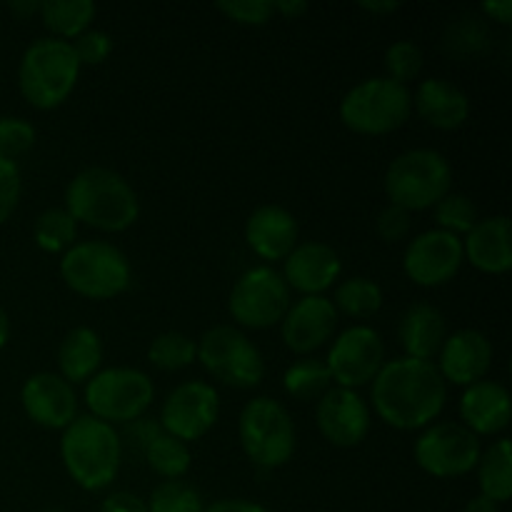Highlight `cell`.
<instances>
[{
    "mask_svg": "<svg viewBox=\"0 0 512 512\" xmlns=\"http://www.w3.org/2000/svg\"><path fill=\"white\" fill-rule=\"evenodd\" d=\"M373 413L385 425L403 433L423 430L440 418L448 403V383L435 363L400 358L385 360L380 373L370 383Z\"/></svg>",
    "mask_w": 512,
    "mask_h": 512,
    "instance_id": "obj_1",
    "label": "cell"
},
{
    "mask_svg": "<svg viewBox=\"0 0 512 512\" xmlns=\"http://www.w3.org/2000/svg\"><path fill=\"white\" fill-rule=\"evenodd\" d=\"M63 208L75 223L98 233H125L140 218V200L133 185L118 170L103 165L73 175L65 188Z\"/></svg>",
    "mask_w": 512,
    "mask_h": 512,
    "instance_id": "obj_2",
    "label": "cell"
},
{
    "mask_svg": "<svg viewBox=\"0 0 512 512\" xmlns=\"http://www.w3.org/2000/svg\"><path fill=\"white\" fill-rule=\"evenodd\" d=\"M60 460L78 488L100 493L118 478L123 440L113 425L93 415H78L60 435Z\"/></svg>",
    "mask_w": 512,
    "mask_h": 512,
    "instance_id": "obj_3",
    "label": "cell"
},
{
    "mask_svg": "<svg viewBox=\"0 0 512 512\" xmlns=\"http://www.w3.org/2000/svg\"><path fill=\"white\" fill-rule=\"evenodd\" d=\"M78 55L68 40L38 38L25 48L18 63L20 95L35 110H55L73 95L80 78Z\"/></svg>",
    "mask_w": 512,
    "mask_h": 512,
    "instance_id": "obj_4",
    "label": "cell"
},
{
    "mask_svg": "<svg viewBox=\"0 0 512 512\" xmlns=\"http://www.w3.org/2000/svg\"><path fill=\"white\" fill-rule=\"evenodd\" d=\"M60 278L85 300H113L133 283L130 260L108 240H78L60 255Z\"/></svg>",
    "mask_w": 512,
    "mask_h": 512,
    "instance_id": "obj_5",
    "label": "cell"
},
{
    "mask_svg": "<svg viewBox=\"0 0 512 512\" xmlns=\"http://www.w3.org/2000/svg\"><path fill=\"white\" fill-rule=\"evenodd\" d=\"M388 203L408 213L433 210L448 193H453V165L440 150L413 148L390 160L383 178Z\"/></svg>",
    "mask_w": 512,
    "mask_h": 512,
    "instance_id": "obj_6",
    "label": "cell"
},
{
    "mask_svg": "<svg viewBox=\"0 0 512 512\" xmlns=\"http://www.w3.org/2000/svg\"><path fill=\"white\" fill-rule=\"evenodd\" d=\"M338 115L340 123L355 135H390L413 115V90L385 75L360 80L340 98Z\"/></svg>",
    "mask_w": 512,
    "mask_h": 512,
    "instance_id": "obj_7",
    "label": "cell"
},
{
    "mask_svg": "<svg viewBox=\"0 0 512 512\" xmlns=\"http://www.w3.org/2000/svg\"><path fill=\"white\" fill-rule=\"evenodd\" d=\"M238 438L245 458L265 470L288 465L298 448V433L288 408L268 395L243 405L238 415Z\"/></svg>",
    "mask_w": 512,
    "mask_h": 512,
    "instance_id": "obj_8",
    "label": "cell"
},
{
    "mask_svg": "<svg viewBox=\"0 0 512 512\" xmlns=\"http://www.w3.org/2000/svg\"><path fill=\"white\" fill-rule=\"evenodd\" d=\"M85 408L108 425H128L143 418L155 400V385L148 373L128 365L98 370L85 383Z\"/></svg>",
    "mask_w": 512,
    "mask_h": 512,
    "instance_id": "obj_9",
    "label": "cell"
},
{
    "mask_svg": "<svg viewBox=\"0 0 512 512\" xmlns=\"http://www.w3.org/2000/svg\"><path fill=\"white\" fill-rule=\"evenodd\" d=\"M195 343H198V363L218 383L235 390H253L263 383V353L235 325H213Z\"/></svg>",
    "mask_w": 512,
    "mask_h": 512,
    "instance_id": "obj_10",
    "label": "cell"
},
{
    "mask_svg": "<svg viewBox=\"0 0 512 512\" xmlns=\"http://www.w3.org/2000/svg\"><path fill=\"white\" fill-rule=\"evenodd\" d=\"M293 303L280 270L273 265H253L238 275L228 295V313L235 325L248 330H268L280 325Z\"/></svg>",
    "mask_w": 512,
    "mask_h": 512,
    "instance_id": "obj_11",
    "label": "cell"
},
{
    "mask_svg": "<svg viewBox=\"0 0 512 512\" xmlns=\"http://www.w3.org/2000/svg\"><path fill=\"white\" fill-rule=\"evenodd\" d=\"M480 453H483L480 438L460 423L428 425L420 430L413 443L415 465L438 480H453L473 473Z\"/></svg>",
    "mask_w": 512,
    "mask_h": 512,
    "instance_id": "obj_12",
    "label": "cell"
},
{
    "mask_svg": "<svg viewBox=\"0 0 512 512\" xmlns=\"http://www.w3.org/2000/svg\"><path fill=\"white\" fill-rule=\"evenodd\" d=\"M325 365L338 388H365L385 365L383 335L373 325H350L333 338Z\"/></svg>",
    "mask_w": 512,
    "mask_h": 512,
    "instance_id": "obj_13",
    "label": "cell"
},
{
    "mask_svg": "<svg viewBox=\"0 0 512 512\" xmlns=\"http://www.w3.org/2000/svg\"><path fill=\"white\" fill-rule=\"evenodd\" d=\"M220 418V395L205 380L175 385L160 408V430L183 443L203 440Z\"/></svg>",
    "mask_w": 512,
    "mask_h": 512,
    "instance_id": "obj_14",
    "label": "cell"
},
{
    "mask_svg": "<svg viewBox=\"0 0 512 512\" xmlns=\"http://www.w3.org/2000/svg\"><path fill=\"white\" fill-rule=\"evenodd\" d=\"M463 238L430 228L418 233L403 253V273L420 288H443L463 268Z\"/></svg>",
    "mask_w": 512,
    "mask_h": 512,
    "instance_id": "obj_15",
    "label": "cell"
},
{
    "mask_svg": "<svg viewBox=\"0 0 512 512\" xmlns=\"http://www.w3.org/2000/svg\"><path fill=\"white\" fill-rule=\"evenodd\" d=\"M373 410L370 403L348 388H333L315 403V425L333 448H358L370 433Z\"/></svg>",
    "mask_w": 512,
    "mask_h": 512,
    "instance_id": "obj_16",
    "label": "cell"
},
{
    "mask_svg": "<svg viewBox=\"0 0 512 512\" xmlns=\"http://www.w3.org/2000/svg\"><path fill=\"white\" fill-rule=\"evenodd\" d=\"M338 320L340 315L328 295H305L293 300L285 318L280 320V338L290 353L308 358L333 340Z\"/></svg>",
    "mask_w": 512,
    "mask_h": 512,
    "instance_id": "obj_17",
    "label": "cell"
},
{
    "mask_svg": "<svg viewBox=\"0 0 512 512\" xmlns=\"http://www.w3.org/2000/svg\"><path fill=\"white\" fill-rule=\"evenodd\" d=\"M20 405H23L28 420H33L38 428L45 430L63 433L78 418L75 388L50 370H40L25 380L23 388H20Z\"/></svg>",
    "mask_w": 512,
    "mask_h": 512,
    "instance_id": "obj_18",
    "label": "cell"
},
{
    "mask_svg": "<svg viewBox=\"0 0 512 512\" xmlns=\"http://www.w3.org/2000/svg\"><path fill=\"white\" fill-rule=\"evenodd\" d=\"M280 275L290 293H300V298L325 295L340 283L343 260L333 245L323 243V240H305V243L295 245L293 253L283 260Z\"/></svg>",
    "mask_w": 512,
    "mask_h": 512,
    "instance_id": "obj_19",
    "label": "cell"
},
{
    "mask_svg": "<svg viewBox=\"0 0 512 512\" xmlns=\"http://www.w3.org/2000/svg\"><path fill=\"white\" fill-rule=\"evenodd\" d=\"M493 360L495 350L488 335L475 328H463L448 333L435 368L448 385L468 388V385L488 378V373L493 370Z\"/></svg>",
    "mask_w": 512,
    "mask_h": 512,
    "instance_id": "obj_20",
    "label": "cell"
},
{
    "mask_svg": "<svg viewBox=\"0 0 512 512\" xmlns=\"http://www.w3.org/2000/svg\"><path fill=\"white\" fill-rule=\"evenodd\" d=\"M245 243L263 260V265L283 263L300 243L295 215L283 205H260L245 220Z\"/></svg>",
    "mask_w": 512,
    "mask_h": 512,
    "instance_id": "obj_21",
    "label": "cell"
},
{
    "mask_svg": "<svg viewBox=\"0 0 512 512\" xmlns=\"http://www.w3.org/2000/svg\"><path fill=\"white\" fill-rule=\"evenodd\" d=\"M458 413L465 428L478 438H493L510 425L512 400L508 388L495 380H480L468 385L460 395Z\"/></svg>",
    "mask_w": 512,
    "mask_h": 512,
    "instance_id": "obj_22",
    "label": "cell"
},
{
    "mask_svg": "<svg viewBox=\"0 0 512 512\" xmlns=\"http://www.w3.org/2000/svg\"><path fill=\"white\" fill-rule=\"evenodd\" d=\"M512 228L508 215H488L463 238V258L485 275H505L512 268Z\"/></svg>",
    "mask_w": 512,
    "mask_h": 512,
    "instance_id": "obj_23",
    "label": "cell"
},
{
    "mask_svg": "<svg viewBox=\"0 0 512 512\" xmlns=\"http://www.w3.org/2000/svg\"><path fill=\"white\" fill-rule=\"evenodd\" d=\"M413 110L435 130H458L470 118V98L445 78L420 80L413 93Z\"/></svg>",
    "mask_w": 512,
    "mask_h": 512,
    "instance_id": "obj_24",
    "label": "cell"
},
{
    "mask_svg": "<svg viewBox=\"0 0 512 512\" xmlns=\"http://www.w3.org/2000/svg\"><path fill=\"white\" fill-rule=\"evenodd\" d=\"M448 338V320L433 303H413L398 323V340L405 358L433 363Z\"/></svg>",
    "mask_w": 512,
    "mask_h": 512,
    "instance_id": "obj_25",
    "label": "cell"
},
{
    "mask_svg": "<svg viewBox=\"0 0 512 512\" xmlns=\"http://www.w3.org/2000/svg\"><path fill=\"white\" fill-rule=\"evenodd\" d=\"M103 365V338L88 325H75L58 345V375L70 385H85Z\"/></svg>",
    "mask_w": 512,
    "mask_h": 512,
    "instance_id": "obj_26",
    "label": "cell"
},
{
    "mask_svg": "<svg viewBox=\"0 0 512 512\" xmlns=\"http://www.w3.org/2000/svg\"><path fill=\"white\" fill-rule=\"evenodd\" d=\"M478 485L480 495H485L493 503L505 505L512 498V448L510 440H495L490 448L480 453L478 465Z\"/></svg>",
    "mask_w": 512,
    "mask_h": 512,
    "instance_id": "obj_27",
    "label": "cell"
},
{
    "mask_svg": "<svg viewBox=\"0 0 512 512\" xmlns=\"http://www.w3.org/2000/svg\"><path fill=\"white\" fill-rule=\"evenodd\" d=\"M98 8L90 0H45L40 3V20L48 28L50 38L73 43L78 35L93 28Z\"/></svg>",
    "mask_w": 512,
    "mask_h": 512,
    "instance_id": "obj_28",
    "label": "cell"
},
{
    "mask_svg": "<svg viewBox=\"0 0 512 512\" xmlns=\"http://www.w3.org/2000/svg\"><path fill=\"white\" fill-rule=\"evenodd\" d=\"M330 300H333L338 315L353 320H368L380 313L385 295L375 280L365 278V275H353V278H345L335 285Z\"/></svg>",
    "mask_w": 512,
    "mask_h": 512,
    "instance_id": "obj_29",
    "label": "cell"
},
{
    "mask_svg": "<svg viewBox=\"0 0 512 512\" xmlns=\"http://www.w3.org/2000/svg\"><path fill=\"white\" fill-rule=\"evenodd\" d=\"M333 388V378L318 358H300L283 373V390L298 403H318Z\"/></svg>",
    "mask_w": 512,
    "mask_h": 512,
    "instance_id": "obj_30",
    "label": "cell"
},
{
    "mask_svg": "<svg viewBox=\"0 0 512 512\" xmlns=\"http://www.w3.org/2000/svg\"><path fill=\"white\" fill-rule=\"evenodd\" d=\"M143 453L148 468L163 480H183L188 475L190 465H193L190 445L173 438V435L163 433V430L145 445Z\"/></svg>",
    "mask_w": 512,
    "mask_h": 512,
    "instance_id": "obj_31",
    "label": "cell"
},
{
    "mask_svg": "<svg viewBox=\"0 0 512 512\" xmlns=\"http://www.w3.org/2000/svg\"><path fill=\"white\" fill-rule=\"evenodd\" d=\"M33 240L43 253L63 255L78 243V223L65 208H48L35 218Z\"/></svg>",
    "mask_w": 512,
    "mask_h": 512,
    "instance_id": "obj_32",
    "label": "cell"
},
{
    "mask_svg": "<svg viewBox=\"0 0 512 512\" xmlns=\"http://www.w3.org/2000/svg\"><path fill=\"white\" fill-rule=\"evenodd\" d=\"M198 360V343L180 330H165L148 345V363L163 373H178Z\"/></svg>",
    "mask_w": 512,
    "mask_h": 512,
    "instance_id": "obj_33",
    "label": "cell"
},
{
    "mask_svg": "<svg viewBox=\"0 0 512 512\" xmlns=\"http://www.w3.org/2000/svg\"><path fill=\"white\" fill-rule=\"evenodd\" d=\"M148 512H203V495L195 485L185 480H163L150 490V498L145 500Z\"/></svg>",
    "mask_w": 512,
    "mask_h": 512,
    "instance_id": "obj_34",
    "label": "cell"
},
{
    "mask_svg": "<svg viewBox=\"0 0 512 512\" xmlns=\"http://www.w3.org/2000/svg\"><path fill=\"white\" fill-rule=\"evenodd\" d=\"M433 215L435 223H438V230H445V233L455 235V238H465L473 230V225L480 220L475 203L463 193L445 195L433 208Z\"/></svg>",
    "mask_w": 512,
    "mask_h": 512,
    "instance_id": "obj_35",
    "label": "cell"
},
{
    "mask_svg": "<svg viewBox=\"0 0 512 512\" xmlns=\"http://www.w3.org/2000/svg\"><path fill=\"white\" fill-rule=\"evenodd\" d=\"M423 63V50H420L418 43H413V40H395L385 50V78L395 80L400 85H408L418 80Z\"/></svg>",
    "mask_w": 512,
    "mask_h": 512,
    "instance_id": "obj_36",
    "label": "cell"
},
{
    "mask_svg": "<svg viewBox=\"0 0 512 512\" xmlns=\"http://www.w3.org/2000/svg\"><path fill=\"white\" fill-rule=\"evenodd\" d=\"M35 125L18 115H0V158L18 160L35 145Z\"/></svg>",
    "mask_w": 512,
    "mask_h": 512,
    "instance_id": "obj_37",
    "label": "cell"
},
{
    "mask_svg": "<svg viewBox=\"0 0 512 512\" xmlns=\"http://www.w3.org/2000/svg\"><path fill=\"white\" fill-rule=\"evenodd\" d=\"M215 10L233 23L248 25V28L268 25L275 15L270 0H220V3H215Z\"/></svg>",
    "mask_w": 512,
    "mask_h": 512,
    "instance_id": "obj_38",
    "label": "cell"
},
{
    "mask_svg": "<svg viewBox=\"0 0 512 512\" xmlns=\"http://www.w3.org/2000/svg\"><path fill=\"white\" fill-rule=\"evenodd\" d=\"M485 40H488V33H485L483 23H478L475 18L458 20L448 28V35H445V45H448L450 55H460V58H468V55H478L480 50L485 48Z\"/></svg>",
    "mask_w": 512,
    "mask_h": 512,
    "instance_id": "obj_39",
    "label": "cell"
},
{
    "mask_svg": "<svg viewBox=\"0 0 512 512\" xmlns=\"http://www.w3.org/2000/svg\"><path fill=\"white\" fill-rule=\"evenodd\" d=\"M20 195H23V175H20L18 163L0 158V225L13 218Z\"/></svg>",
    "mask_w": 512,
    "mask_h": 512,
    "instance_id": "obj_40",
    "label": "cell"
},
{
    "mask_svg": "<svg viewBox=\"0 0 512 512\" xmlns=\"http://www.w3.org/2000/svg\"><path fill=\"white\" fill-rule=\"evenodd\" d=\"M413 230V213H408L400 205L388 203L375 218V233L383 243H400Z\"/></svg>",
    "mask_w": 512,
    "mask_h": 512,
    "instance_id": "obj_41",
    "label": "cell"
},
{
    "mask_svg": "<svg viewBox=\"0 0 512 512\" xmlns=\"http://www.w3.org/2000/svg\"><path fill=\"white\" fill-rule=\"evenodd\" d=\"M70 45H73L80 65H100L108 60L110 53H113V38L100 28L85 30V33L78 35Z\"/></svg>",
    "mask_w": 512,
    "mask_h": 512,
    "instance_id": "obj_42",
    "label": "cell"
},
{
    "mask_svg": "<svg viewBox=\"0 0 512 512\" xmlns=\"http://www.w3.org/2000/svg\"><path fill=\"white\" fill-rule=\"evenodd\" d=\"M100 512H148V505L135 493L115 490V493L105 495V500L100 503Z\"/></svg>",
    "mask_w": 512,
    "mask_h": 512,
    "instance_id": "obj_43",
    "label": "cell"
},
{
    "mask_svg": "<svg viewBox=\"0 0 512 512\" xmlns=\"http://www.w3.org/2000/svg\"><path fill=\"white\" fill-rule=\"evenodd\" d=\"M203 512H273V510H268L265 505L253 503V500H245V498H223V500H215L213 505H205Z\"/></svg>",
    "mask_w": 512,
    "mask_h": 512,
    "instance_id": "obj_44",
    "label": "cell"
},
{
    "mask_svg": "<svg viewBox=\"0 0 512 512\" xmlns=\"http://www.w3.org/2000/svg\"><path fill=\"white\" fill-rule=\"evenodd\" d=\"M273 3V13L283 15L285 20H300L310 10L305 0H270Z\"/></svg>",
    "mask_w": 512,
    "mask_h": 512,
    "instance_id": "obj_45",
    "label": "cell"
},
{
    "mask_svg": "<svg viewBox=\"0 0 512 512\" xmlns=\"http://www.w3.org/2000/svg\"><path fill=\"white\" fill-rule=\"evenodd\" d=\"M483 13L488 15L490 20L500 25H510L512 23V3L510 0H493V3L483 5Z\"/></svg>",
    "mask_w": 512,
    "mask_h": 512,
    "instance_id": "obj_46",
    "label": "cell"
},
{
    "mask_svg": "<svg viewBox=\"0 0 512 512\" xmlns=\"http://www.w3.org/2000/svg\"><path fill=\"white\" fill-rule=\"evenodd\" d=\"M358 8L370 15H393L403 8V3H398V0H363V3H358Z\"/></svg>",
    "mask_w": 512,
    "mask_h": 512,
    "instance_id": "obj_47",
    "label": "cell"
},
{
    "mask_svg": "<svg viewBox=\"0 0 512 512\" xmlns=\"http://www.w3.org/2000/svg\"><path fill=\"white\" fill-rule=\"evenodd\" d=\"M460 512H500V505L493 503V500H488L485 495H475V498H470L468 503L463 505V510Z\"/></svg>",
    "mask_w": 512,
    "mask_h": 512,
    "instance_id": "obj_48",
    "label": "cell"
},
{
    "mask_svg": "<svg viewBox=\"0 0 512 512\" xmlns=\"http://www.w3.org/2000/svg\"><path fill=\"white\" fill-rule=\"evenodd\" d=\"M8 10L13 15H18V18H30V15L40 13V3H35V0H13L8 5Z\"/></svg>",
    "mask_w": 512,
    "mask_h": 512,
    "instance_id": "obj_49",
    "label": "cell"
},
{
    "mask_svg": "<svg viewBox=\"0 0 512 512\" xmlns=\"http://www.w3.org/2000/svg\"><path fill=\"white\" fill-rule=\"evenodd\" d=\"M8 340H10V318L8 313H5L3 305H0V350L8 345Z\"/></svg>",
    "mask_w": 512,
    "mask_h": 512,
    "instance_id": "obj_50",
    "label": "cell"
},
{
    "mask_svg": "<svg viewBox=\"0 0 512 512\" xmlns=\"http://www.w3.org/2000/svg\"><path fill=\"white\" fill-rule=\"evenodd\" d=\"M43 512H65V510H43Z\"/></svg>",
    "mask_w": 512,
    "mask_h": 512,
    "instance_id": "obj_51",
    "label": "cell"
}]
</instances>
